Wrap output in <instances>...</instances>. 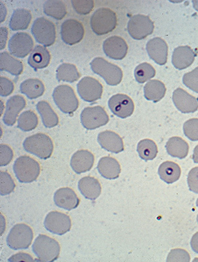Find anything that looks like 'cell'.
Here are the masks:
<instances>
[{"instance_id":"obj_21","label":"cell","mask_w":198,"mask_h":262,"mask_svg":"<svg viewBox=\"0 0 198 262\" xmlns=\"http://www.w3.org/2000/svg\"><path fill=\"white\" fill-rule=\"evenodd\" d=\"M26 105V100L23 96L15 95L10 97L7 102L3 118L4 123L10 127L15 125L19 113L25 108Z\"/></svg>"},{"instance_id":"obj_4","label":"cell","mask_w":198,"mask_h":262,"mask_svg":"<svg viewBox=\"0 0 198 262\" xmlns=\"http://www.w3.org/2000/svg\"><path fill=\"white\" fill-rule=\"evenodd\" d=\"M117 25L116 13L109 8L97 9L90 18V26L95 34L103 35L111 32Z\"/></svg>"},{"instance_id":"obj_16","label":"cell","mask_w":198,"mask_h":262,"mask_svg":"<svg viewBox=\"0 0 198 262\" xmlns=\"http://www.w3.org/2000/svg\"><path fill=\"white\" fill-rule=\"evenodd\" d=\"M104 53L109 58L121 60L128 53V46L125 40L118 36L107 38L103 44Z\"/></svg>"},{"instance_id":"obj_12","label":"cell","mask_w":198,"mask_h":262,"mask_svg":"<svg viewBox=\"0 0 198 262\" xmlns=\"http://www.w3.org/2000/svg\"><path fill=\"white\" fill-rule=\"evenodd\" d=\"M77 92L81 98L85 101L93 102L101 99L103 86L95 78L86 77L78 83Z\"/></svg>"},{"instance_id":"obj_3","label":"cell","mask_w":198,"mask_h":262,"mask_svg":"<svg viewBox=\"0 0 198 262\" xmlns=\"http://www.w3.org/2000/svg\"><path fill=\"white\" fill-rule=\"evenodd\" d=\"M13 170L19 182L30 183L39 177L41 168L39 163L29 156H21L13 164Z\"/></svg>"},{"instance_id":"obj_25","label":"cell","mask_w":198,"mask_h":262,"mask_svg":"<svg viewBox=\"0 0 198 262\" xmlns=\"http://www.w3.org/2000/svg\"><path fill=\"white\" fill-rule=\"evenodd\" d=\"M97 170L102 177L107 180H115L120 176V164L115 159L110 157H102L97 164Z\"/></svg>"},{"instance_id":"obj_15","label":"cell","mask_w":198,"mask_h":262,"mask_svg":"<svg viewBox=\"0 0 198 262\" xmlns=\"http://www.w3.org/2000/svg\"><path fill=\"white\" fill-rule=\"evenodd\" d=\"M109 107L114 115L125 119L132 115L135 106L132 99L125 94H116L108 102Z\"/></svg>"},{"instance_id":"obj_19","label":"cell","mask_w":198,"mask_h":262,"mask_svg":"<svg viewBox=\"0 0 198 262\" xmlns=\"http://www.w3.org/2000/svg\"><path fill=\"white\" fill-rule=\"evenodd\" d=\"M54 201L59 208L68 211L77 208L80 203L77 194L68 187L61 188L56 190L54 193Z\"/></svg>"},{"instance_id":"obj_42","label":"cell","mask_w":198,"mask_h":262,"mask_svg":"<svg viewBox=\"0 0 198 262\" xmlns=\"http://www.w3.org/2000/svg\"><path fill=\"white\" fill-rule=\"evenodd\" d=\"M71 4L75 11L80 15H88L94 7L93 1H72Z\"/></svg>"},{"instance_id":"obj_48","label":"cell","mask_w":198,"mask_h":262,"mask_svg":"<svg viewBox=\"0 0 198 262\" xmlns=\"http://www.w3.org/2000/svg\"><path fill=\"white\" fill-rule=\"evenodd\" d=\"M1 30V50L6 47L7 39H8V31L6 28L2 27Z\"/></svg>"},{"instance_id":"obj_34","label":"cell","mask_w":198,"mask_h":262,"mask_svg":"<svg viewBox=\"0 0 198 262\" xmlns=\"http://www.w3.org/2000/svg\"><path fill=\"white\" fill-rule=\"evenodd\" d=\"M80 78V74L78 72L75 65L70 63H63L58 67L56 71V78L59 82L73 83L76 82Z\"/></svg>"},{"instance_id":"obj_26","label":"cell","mask_w":198,"mask_h":262,"mask_svg":"<svg viewBox=\"0 0 198 262\" xmlns=\"http://www.w3.org/2000/svg\"><path fill=\"white\" fill-rule=\"evenodd\" d=\"M51 54L46 48L37 45L31 52L28 63L35 70L47 68L51 61Z\"/></svg>"},{"instance_id":"obj_14","label":"cell","mask_w":198,"mask_h":262,"mask_svg":"<svg viewBox=\"0 0 198 262\" xmlns=\"http://www.w3.org/2000/svg\"><path fill=\"white\" fill-rule=\"evenodd\" d=\"M61 33L62 39L66 44H77L84 37V26L80 21L75 19H68L62 25Z\"/></svg>"},{"instance_id":"obj_50","label":"cell","mask_w":198,"mask_h":262,"mask_svg":"<svg viewBox=\"0 0 198 262\" xmlns=\"http://www.w3.org/2000/svg\"><path fill=\"white\" fill-rule=\"evenodd\" d=\"M193 161L195 163L198 164V145L194 149V154L192 156Z\"/></svg>"},{"instance_id":"obj_22","label":"cell","mask_w":198,"mask_h":262,"mask_svg":"<svg viewBox=\"0 0 198 262\" xmlns=\"http://www.w3.org/2000/svg\"><path fill=\"white\" fill-rule=\"evenodd\" d=\"M70 163L73 170L81 174L91 170L94 163V156L88 150H78L73 155Z\"/></svg>"},{"instance_id":"obj_32","label":"cell","mask_w":198,"mask_h":262,"mask_svg":"<svg viewBox=\"0 0 198 262\" xmlns=\"http://www.w3.org/2000/svg\"><path fill=\"white\" fill-rule=\"evenodd\" d=\"M20 90L28 99H35L44 95L45 85L40 80L31 78L21 83Z\"/></svg>"},{"instance_id":"obj_1","label":"cell","mask_w":198,"mask_h":262,"mask_svg":"<svg viewBox=\"0 0 198 262\" xmlns=\"http://www.w3.org/2000/svg\"><path fill=\"white\" fill-rule=\"evenodd\" d=\"M23 147L28 153L44 160L51 157L54 150L52 139L44 133H37L26 138L24 141Z\"/></svg>"},{"instance_id":"obj_9","label":"cell","mask_w":198,"mask_h":262,"mask_svg":"<svg viewBox=\"0 0 198 262\" xmlns=\"http://www.w3.org/2000/svg\"><path fill=\"white\" fill-rule=\"evenodd\" d=\"M154 23L149 16L136 15L130 18L128 23V32L133 39L142 40L145 39L154 32Z\"/></svg>"},{"instance_id":"obj_47","label":"cell","mask_w":198,"mask_h":262,"mask_svg":"<svg viewBox=\"0 0 198 262\" xmlns=\"http://www.w3.org/2000/svg\"><path fill=\"white\" fill-rule=\"evenodd\" d=\"M9 261H33L34 259H33L32 257L30 254L27 253H23V252H20L13 256H12L10 258L8 259Z\"/></svg>"},{"instance_id":"obj_31","label":"cell","mask_w":198,"mask_h":262,"mask_svg":"<svg viewBox=\"0 0 198 262\" xmlns=\"http://www.w3.org/2000/svg\"><path fill=\"white\" fill-rule=\"evenodd\" d=\"M24 66L22 62L13 58L8 52H2L0 54V70L7 71L14 76L22 74Z\"/></svg>"},{"instance_id":"obj_6","label":"cell","mask_w":198,"mask_h":262,"mask_svg":"<svg viewBox=\"0 0 198 262\" xmlns=\"http://www.w3.org/2000/svg\"><path fill=\"white\" fill-rule=\"evenodd\" d=\"M52 97L57 106L63 113L71 114L77 111L78 99L73 88L68 85H61L54 89Z\"/></svg>"},{"instance_id":"obj_27","label":"cell","mask_w":198,"mask_h":262,"mask_svg":"<svg viewBox=\"0 0 198 262\" xmlns=\"http://www.w3.org/2000/svg\"><path fill=\"white\" fill-rule=\"evenodd\" d=\"M166 150L169 156L180 159L187 157L189 151V146L182 138L174 137L166 143Z\"/></svg>"},{"instance_id":"obj_41","label":"cell","mask_w":198,"mask_h":262,"mask_svg":"<svg viewBox=\"0 0 198 262\" xmlns=\"http://www.w3.org/2000/svg\"><path fill=\"white\" fill-rule=\"evenodd\" d=\"M183 82L190 90L198 94V67L191 72L185 74Z\"/></svg>"},{"instance_id":"obj_23","label":"cell","mask_w":198,"mask_h":262,"mask_svg":"<svg viewBox=\"0 0 198 262\" xmlns=\"http://www.w3.org/2000/svg\"><path fill=\"white\" fill-rule=\"evenodd\" d=\"M195 52L189 46H181L174 50L172 64L179 70H185L194 61Z\"/></svg>"},{"instance_id":"obj_38","label":"cell","mask_w":198,"mask_h":262,"mask_svg":"<svg viewBox=\"0 0 198 262\" xmlns=\"http://www.w3.org/2000/svg\"><path fill=\"white\" fill-rule=\"evenodd\" d=\"M134 75L136 81L140 84H143L155 77L156 71L151 64L143 63L136 67Z\"/></svg>"},{"instance_id":"obj_11","label":"cell","mask_w":198,"mask_h":262,"mask_svg":"<svg viewBox=\"0 0 198 262\" xmlns=\"http://www.w3.org/2000/svg\"><path fill=\"white\" fill-rule=\"evenodd\" d=\"M45 229L58 235L66 234L71 228L70 216L59 211H51L47 214L44 221Z\"/></svg>"},{"instance_id":"obj_33","label":"cell","mask_w":198,"mask_h":262,"mask_svg":"<svg viewBox=\"0 0 198 262\" xmlns=\"http://www.w3.org/2000/svg\"><path fill=\"white\" fill-rule=\"evenodd\" d=\"M37 111L42 117L45 127L52 128L58 125L59 118L49 102L43 101L37 104Z\"/></svg>"},{"instance_id":"obj_10","label":"cell","mask_w":198,"mask_h":262,"mask_svg":"<svg viewBox=\"0 0 198 262\" xmlns=\"http://www.w3.org/2000/svg\"><path fill=\"white\" fill-rule=\"evenodd\" d=\"M108 114L102 106L87 107L81 114V121L88 130H94L108 123Z\"/></svg>"},{"instance_id":"obj_17","label":"cell","mask_w":198,"mask_h":262,"mask_svg":"<svg viewBox=\"0 0 198 262\" xmlns=\"http://www.w3.org/2000/svg\"><path fill=\"white\" fill-rule=\"evenodd\" d=\"M172 99L176 108L182 113H194L197 111L198 99L182 88H179L173 92Z\"/></svg>"},{"instance_id":"obj_39","label":"cell","mask_w":198,"mask_h":262,"mask_svg":"<svg viewBox=\"0 0 198 262\" xmlns=\"http://www.w3.org/2000/svg\"><path fill=\"white\" fill-rule=\"evenodd\" d=\"M15 183L13 178L7 171H1L0 173V192L2 196L11 194L15 189Z\"/></svg>"},{"instance_id":"obj_36","label":"cell","mask_w":198,"mask_h":262,"mask_svg":"<svg viewBox=\"0 0 198 262\" xmlns=\"http://www.w3.org/2000/svg\"><path fill=\"white\" fill-rule=\"evenodd\" d=\"M44 11L45 15L56 19L62 20L67 14V9L65 4L61 1H47L45 2L44 6Z\"/></svg>"},{"instance_id":"obj_53","label":"cell","mask_w":198,"mask_h":262,"mask_svg":"<svg viewBox=\"0 0 198 262\" xmlns=\"http://www.w3.org/2000/svg\"><path fill=\"white\" fill-rule=\"evenodd\" d=\"M197 222L198 223V215H197Z\"/></svg>"},{"instance_id":"obj_43","label":"cell","mask_w":198,"mask_h":262,"mask_svg":"<svg viewBox=\"0 0 198 262\" xmlns=\"http://www.w3.org/2000/svg\"><path fill=\"white\" fill-rule=\"evenodd\" d=\"M190 254L185 250L175 249L171 250L167 258V261H190Z\"/></svg>"},{"instance_id":"obj_29","label":"cell","mask_w":198,"mask_h":262,"mask_svg":"<svg viewBox=\"0 0 198 262\" xmlns=\"http://www.w3.org/2000/svg\"><path fill=\"white\" fill-rule=\"evenodd\" d=\"M32 14L25 9H17L11 16L9 27L13 31L25 30L29 27Z\"/></svg>"},{"instance_id":"obj_49","label":"cell","mask_w":198,"mask_h":262,"mask_svg":"<svg viewBox=\"0 0 198 262\" xmlns=\"http://www.w3.org/2000/svg\"><path fill=\"white\" fill-rule=\"evenodd\" d=\"M191 247L193 251H194L195 253L198 254V232L195 233L190 242Z\"/></svg>"},{"instance_id":"obj_52","label":"cell","mask_w":198,"mask_h":262,"mask_svg":"<svg viewBox=\"0 0 198 262\" xmlns=\"http://www.w3.org/2000/svg\"><path fill=\"white\" fill-rule=\"evenodd\" d=\"M196 206L198 208V199L197 200V201H196Z\"/></svg>"},{"instance_id":"obj_46","label":"cell","mask_w":198,"mask_h":262,"mask_svg":"<svg viewBox=\"0 0 198 262\" xmlns=\"http://www.w3.org/2000/svg\"><path fill=\"white\" fill-rule=\"evenodd\" d=\"M0 94L2 97H8L13 93L14 84L8 78L0 77Z\"/></svg>"},{"instance_id":"obj_24","label":"cell","mask_w":198,"mask_h":262,"mask_svg":"<svg viewBox=\"0 0 198 262\" xmlns=\"http://www.w3.org/2000/svg\"><path fill=\"white\" fill-rule=\"evenodd\" d=\"M78 188L83 196L90 201L96 200L102 192L99 181L90 176L81 179L78 183Z\"/></svg>"},{"instance_id":"obj_28","label":"cell","mask_w":198,"mask_h":262,"mask_svg":"<svg viewBox=\"0 0 198 262\" xmlns=\"http://www.w3.org/2000/svg\"><path fill=\"white\" fill-rule=\"evenodd\" d=\"M159 174L162 180L168 184H172L181 177V170L177 164L172 161L162 163L159 168Z\"/></svg>"},{"instance_id":"obj_45","label":"cell","mask_w":198,"mask_h":262,"mask_svg":"<svg viewBox=\"0 0 198 262\" xmlns=\"http://www.w3.org/2000/svg\"><path fill=\"white\" fill-rule=\"evenodd\" d=\"M187 182L191 191L198 194V167L192 168L188 173Z\"/></svg>"},{"instance_id":"obj_5","label":"cell","mask_w":198,"mask_h":262,"mask_svg":"<svg viewBox=\"0 0 198 262\" xmlns=\"http://www.w3.org/2000/svg\"><path fill=\"white\" fill-rule=\"evenodd\" d=\"M90 67L93 72L103 78L109 85H117L123 80V73L121 69L103 58L93 59Z\"/></svg>"},{"instance_id":"obj_40","label":"cell","mask_w":198,"mask_h":262,"mask_svg":"<svg viewBox=\"0 0 198 262\" xmlns=\"http://www.w3.org/2000/svg\"><path fill=\"white\" fill-rule=\"evenodd\" d=\"M186 137L192 141H198V119L192 118L186 121L183 126Z\"/></svg>"},{"instance_id":"obj_18","label":"cell","mask_w":198,"mask_h":262,"mask_svg":"<svg viewBox=\"0 0 198 262\" xmlns=\"http://www.w3.org/2000/svg\"><path fill=\"white\" fill-rule=\"evenodd\" d=\"M146 49L152 60L160 66H164L168 61V47L161 37H155L148 41Z\"/></svg>"},{"instance_id":"obj_44","label":"cell","mask_w":198,"mask_h":262,"mask_svg":"<svg viewBox=\"0 0 198 262\" xmlns=\"http://www.w3.org/2000/svg\"><path fill=\"white\" fill-rule=\"evenodd\" d=\"M13 151L10 147L6 144L0 146V166L8 165L13 158Z\"/></svg>"},{"instance_id":"obj_7","label":"cell","mask_w":198,"mask_h":262,"mask_svg":"<svg viewBox=\"0 0 198 262\" xmlns=\"http://www.w3.org/2000/svg\"><path fill=\"white\" fill-rule=\"evenodd\" d=\"M38 43L50 47L56 41V28L53 23L44 17L38 18L33 22L31 29Z\"/></svg>"},{"instance_id":"obj_51","label":"cell","mask_w":198,"mask_h":262,"mask_svg":"<svg viewBox=\"0 0 198 262\" xmlns=\"http://www.w3.org/2000/svg\"><path fill=\"white\" fill-rule=\"evenodd\" d=\"M192 3L195 10L198 11V1H193Z\"/></svg>"},{"instance_id":"obj_37","label":"cell","mask_w":198,"mask_h":262,"mask_svg":"<svg viewBox=\"0 0 198 262\" xmlns=\"http://www.w3.org/2000/svg\"><path fill=\"white\" fill-rule=\"evenodd\" d=\"M17 121L18 127L25 132L35 129L39 123L36 114L31 111L24 112L21 114Z\"/></svg>"},{"instance_id":"obj_13","label":"cell","mask_w":198,"mask_h":262,"mask_svg":"<svg viewBox=\"0 0 198 262\" xmlns=\"http://www.w3.org/2000/svg\"><path fill=\"white\" fill-rule=\"evenodd\" d=\"M33 40L27 33H15L9 40L8 48L10 54L18 58H24L32 51Z\"/></svg>"},{"instance_id":"obj_2","label":"cell","mask_w":198,"mask_h":262,"mask_svg":"<svg viewBox=\"0 0 198 262\" xmlns=\"http://www.w3.org/2000/svg\"><path fill=\"white\" fill-rule=\"evenodd\" d=\"M32 251L38 261L51 262L58 258L61 246L53 238L40 234L33 243Z\"/></svg>"},{"instance_id":"obj_35","label":"cell","mask_w":198,"mask_h":262,"mask_svg":"<svg viewBox=\"0 0 198 262\" xmlns=\"http://www.w3.org/2000/svg\"><path fill=\"white\" fill-rule=\"evenodd\" d=\"M137 151L141 159L145 161H152L158 154V147L153 140L144 139L138 143Z\"/></svg>"},{"instance_id":"obj_30","label":"cell","mask_w":198,"mask_h":262,"mask_svg":"<svg viewBox=\"0 0 198 262\" xmlns=\"http://www.w3.org/2000/svg\"><path fill=\"white\" fill-rule=\"evenodd\" d=\"M166 93L165 84L158 80H150L144 86L145 97L148 101L159 102L164 98Z\"/></svg>"},{"instance_id":"obj_8","label":"cell","mask_w":198,"mask_h":262,"mask_svg":"<svg viewBox=\"0 0 198 262\" xmlns=\"http://www.w3.org/2000/svg\"><path fill=\"white\" fill-rule=\"evenodd\" d=\"M33 232L32 228L25 224L14 226L7 237V244L11 249H27L32 244Z\"/></svg>"},{"instance_id":"obj_20","label":"cell","mask_w":198,"mask_h":262,"mask_svg":"<svg viewBox=\"0 0 198 262\" xmlns=\"http://www.w3.org/2000/svg\"><path fill=\"white\" fill-rule=\"evenodd\" d=\"M97 141L102 148L113 154H119L125 150L123 139L113 131L106 130L100 133Z\"/></svg>"}]
</instances>
